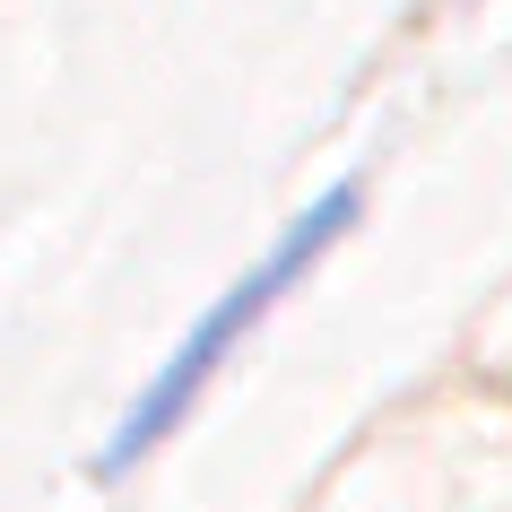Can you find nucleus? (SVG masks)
I'll use <instances>...</instances> for the list:
<instances>
[{"mask_svg":"<svg viewBox=\"0 0 512 512\" xmlns=\"http://www.w3.org/2000/svg\"><path fill=\"white\" fill-rule=\"evenodd\" d=\"M356 209H365V191H356V183H330L304 217H287V226H278V243H270V252H261V261H252V270H243L235 287H226V296L209 304V313H200V322H191V339H183V348H174V356L157 365V374H148V391L131 400L122 434H113L105 452H96V478H131V469H139L148 452H165V434H174V426L191 417V408H200V391L217 382V365H226V356H235L243 339H252V330L270 322V313H278V296H287V287H296V278L313 270V261H322L330 243L348 235V226H356Z\"/></svg>","mask_w":512,"mask_h":512,"instance_id":"nucleus-1","label":"nucleus"}]
</instances>
